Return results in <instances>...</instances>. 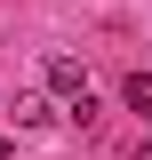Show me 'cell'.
<instances>
[{"label":"cell","instance_id":"6da1fadb","mask_svg":"<svg viewBox=\"0 0 152 160\" xmlns=\"http://www.w3.org/2000/svg\"><path fill=\"white\" fill-rule=\"evenodd\" d=\"M48 88H56V96H72V112L88 104V72H80L72 56H48Z\"/></svg>","mask_w":152,"mask_h":160},{"label":"cell","instance_id":"7a4b0ae2","mask_svg":"<svg viewBox=\"0 0 152 160\" xmlns=\"http://www.w3.org/2000/svg\"><path fill=\"white\" fill-rule=\"evenodd\" d=\"M120 104H128V112H144V120H152V72H128V88H120Z\"/></svg>","mask_w":152,"mask_h":160},{"label":"cell","instance_id":"3957f363","mask_svg":"<svg viewBox=\"0 0 152 160\" xmlns=\"http://www.w3.org/2000/svg\"><path fill=\"white\" fill-rule=\"evenodd\" d=\"M16 120H24V128H48L56 104H48V96H16Z\"/></svg>","mask_w":152,"mask_h":160},{"label":"cell","instance_id":"277c9868","mask_svg":"<svg viewBox=\"0 0 152 160\" xmlns=\"http://www.w3.org/2000/svg\"><path fill=\"white\" fill-rule=\"evenodd\" d=\"M136 160H152V144H144V152H136Z\"/></svg>","mask_w":152,"mask_h":160},{"label":"cell","instance_id":"5b68a950","mask_svg":"<svg viewBox=\"0 0 152 160\" xmlns=\"http://www.w3.org/2000/svg\"><path fill=\"white\" fill-rule=\"evenodd\" d=\"M0 160H8V144H0Z\"/></svg>","mask_w":152,"mask_h":160}]
</instances>
